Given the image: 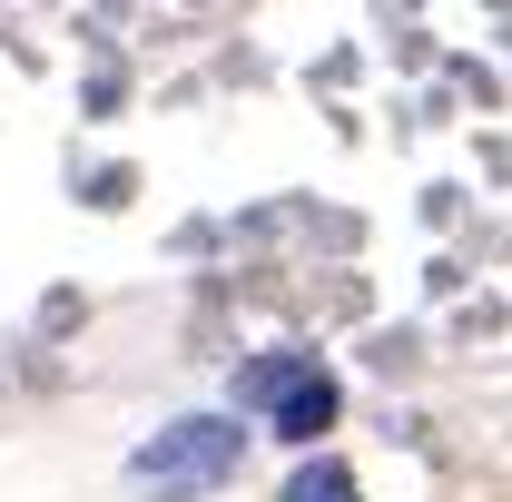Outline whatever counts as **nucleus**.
I'll return each mask as SVG.
<instances>
[{
  "label": "nucleus",
  "mask_w": 512,
  "mask_h": 502,
  "mask_svg": "<svg viewBox=\"0 0 512 502\" xmlns=\"http://www.w3.org/2000/svg\"><path fill=\"white\" fill-rule=\"evenodd\" d=\"M237 463H247L237 414H178V424H158V434L128 453V493H148V502H207V493L237 483Z\"/></svg>",
  "instance_id": "f257e3e1"
},
{
  "label": "nucleus",
  "mask_w": 512,
  "mask_h": 502,
  "mask_svg": "<svg viewBox=\"0 0 512 502\" xmlns=\"http://www.w3.org/2000/svg\"><path fill=\"white\" fill-rule=\"evenodd\" d=\"M237 404L247 414H266V434H286V443H316V434H335V375H325L316 355H256L247 375H237Z\"/></svg>",
  "instance_id": "f03ea898"
},
{
  "label": "nucleus",
  "mask_w": 512,
  "mask_h": 502,
  "mask_svg": "<svg viewBox=\"0 0 512 502\" xmlns=\"http://www.w3.org/2000/svg\"><path fill=\"white\" fill-rule=\"evenodd\" d=\"M276 502H365V493H355V473H345L335 453H306V463L286 473V493H276Z\"/></svg>",
  "instance_id": "7ed1b4c3"
},
{
  "label": "nucleus",
  "mask_w": 512,
  "mask_h": 502,
  "mask_svg": "<svg viewBox=\"0 0 512 502\" xmlns=\"http://www.w3.org/2000/svg\"><path fill=\"white\" fill-rule=\"evenodd\" d=\"M89 207H128V168H99L89 178Z\"/></svg>",
  "instance_id": "20e7f679"
}]
</instances>
